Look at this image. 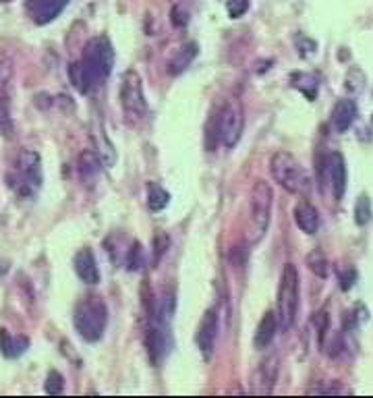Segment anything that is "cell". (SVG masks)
<instances>
[{"label": "cell", "mask_w": 373, "mask_h": 398, "mask_svg": "<svg viewBox=\"0 0 373 398\" xmlns=\"http://www.w3.org/2000/svg\"><path fill=\"white\" fill-rule=\"evenodd\" d=\"M197 44L195 42H189V44H185L176 54H174V58L170 60V64H168V73L170 75H181L193 60H195V56H197Z\"/></svg>", "instance_id": "cell-17"}, {"label": "cell", "mask_w": 373, "mask_h": 398, "mask_svg": "<svg viewBox=\"0 0 373 398\" xmlns=\"http://www.w3.org/2000/svg\"><path fill=\"white\" fill-rule=\"evenodd\" d=\"M270 172L274 181L293 195H307L311 189V177L305 166L286 150L272 154L270 158Z\"/></svg>", "instance_id": "cell-3"}, {"label": "cell", "mask_w": 373, "mask_h": 398, "mask_svg": "<svg viewBox=\"0 0 373 398\" xmlns=\"http://www.w3.org/2000/svg\"><path fill=\"white\" fill-rule=\"evenodd\" d=\"M355 278H357V272L355 270H351L349 274L345 272V274H340V287H343V291H349V289H353V284H355Z\"/></svg>", "instance_id": "cell-30"}, {"label": "cell", "mask_w": 373, "mask_h": 398, "mask_svg": "<svg viewBox=\"0 0 373 398\" xmlns=\"http://www.w3.org/2000/svg\"><path fill=\"white\" fill-rule=\"evenodd\" d=\"M62 388H64V378L56 370H52L46 378V395H60Z\"/></svg>", "instance_id": "cell-26"}, {"label": "cell", "mask_w": 373, "mask_h": 398, "mask_svg": "<svg viewBox=\"0 0 373 398\" xmlns=\"http://www.w3.org/2000/svg\"><path fill=\"white\" fill-rule=\"evenodd\" d=\"M15 172H17V177L15 179L8 177V185L15 189L17 195L31 197L42 187V162H39L37 152L23 150L17 158Z\"/></svg>", "instance_id": "cell-7"}, {"label": "cell", "mask_w": 373, "mask_h": 398, "mask_svg": "<svg viewBox=\"0 0 373 398\" xmlns=\"http://www.w3.org/2000/svg\"><path fill=\"white\" fill-rule=\"evenodd\" d=\"M272 206H274V191H272L270 183L257 181L251 189L249 220H247V228H245V239L249 245H257L266 237V233L270 228V220H272Z\"/></svg>", "instance_id": "cell-2"}, {"label": "cell", "mask_w": 373, "mask_h": 398, "mask_svg": "<svg viewBox=\"0 0 373 398\" xmlns=\"http://www.w3.org/2000/svg\"><path fill=\"white\" fill-rule=\"evenodd\" d=\"M143 264V249L139 243H133L127 253V270H139Z\"/></svg>", "instance_id": "cell-25"}, {"label": "cell", "mask_w": 373, "mask_h": 398, "mask_svg": "<svg viewBox=\"0 0 373 398\" xmlns=\"http://www.w3.org/2000/svg\"><path fill=\"white\" fill-rule=\"evenodd\" d=\"M357 120V104L351 98L338 100L334 110H332V127L338 133H347Z\"/></svg>", "instance_id": "cell-14"}, {"label": "cell", "mask_w": 373, "mask_h": 398, "mask_svg": "<svg viewBox=\"0 0 373 398\" xmlns=\"http://www.w3.org/2000/svg\"><path fill=\"white\" fill-rule=\"evenodd\" d=\"M170 201V193L158 185V183H149L147 185V208L149 212H162Z\"/></svg>", "instance_id": "cell-19"}, {"label": "cell", "mask_w": 373, "mask_h": 398, "mask_svg": "<svg viewBox=\"0 0 373 398\" xmlns=\"http://www.w3.org/2000/svg\"><path fill=\"white\" fill-rule=\"evenodd\" d=\"M243 129H245V110H243L241 100L233 98L220 110V116H218V139L222 141L224 147L233 150L241 141Z\"/></svg>", "instance_id": "cell-8"}, {"label": "cell", "mask_w": 373, "mask_h": 398, "mask_svg": "<svg viewBox=\"0 0 373 398\" xmlns=\"http://www.w3.org/2000/svg\"><path fill=\"white\" fill-rule=\"evenodd\" d=\"M278 332V320H276V314L274 311H266L264 318L260 320L257 324V330H255V338H253V345L255 349H268L274 341Z\"/></svg>", "instance_id": "cell-15"}, {"label": "cell", "mask_w": 373, "mask_h": 398, "mask_svg": "<svg viewBox=\"0 0 373 398\" xmlns=\"http://www.w3.org/2000/svg\"><path fill=\"white\" fill-rule=\"evenodd\" d=\"M295 222H297V226H299L303 233L316 235V233L320 230V212H318L311 203L301 201V203H297V208H295Z\"/></svg>", "instance_id": "cell-16"}, {"label": "cell", "mask_w": 373, "mask_h": 398, "mask_svg": "<svg viewBox=\"0 0 373 398\" xmlns=\"http://www.w3.org/2000/svg\"><path fill=\"white\" fill-rule=\"evenodd\" d=\"M0 133L4 137L12 135V120L8 112V93H0Z\"/></svg>", "instance_id": "cell-21"}, {"label": "cell", "mask_w": 373, "mask_h": 398, "mask_svg": "<svg viewBox=\"0 0 373 398\" xmlns=\"http://www.w3.org/2000/svg\"><path fill=\"white\" fill-rule=\"evenodd\" d=\"M73 324H75V330L79 332V336L85 343L102 341V336L106 332V326H108V307H106V303L95 295H89V297L81 299L75 305Z\"/></svg>", "instance_id": "cell-4"}, {"label": "cell", "mask_w": 373, "mask_h": 398, "mask_svg": "<svg viewBox=\"0 0 373 398\" xmlns=\"http://www.w3.org/2000/svg\"><path fill=\"white\" fill-rule=\"evenodd\" d=\"M112 66H114V48L110 39L106 35H95L85 44L79 62L71 64L69 75L73 85L81 93H89L95 85L108 79Z\"/></svg>", "instance_id": "cell-1"}, {"label": "cell", "mask_w": 373, "mask_h": 398, "mask_svg": "<svg viewBox=\"0 0 373 398\" xmlns=\"http://www.w3.org/2000/svg\"><path fill=\"white\" fill-rule=\"evenodd\" d=\"M73 266H75V272H77L81 282H85L89 287L100 282V268H98V262H95V255L91 249H81L75 255Z\"/></svg>", "instance_id": "cell-13"}, {"label": "cell", "mask_w": 373, "mask_h": 398, "mask_svg": "<svg viewBox=\"0 0 373 398\" xmlns=\"http://www.w3.org/2000/svg\"><path fill=\"white\" fill-rule=\"evenodd\" d=\"M120 106L129 125H137L147 114V102L143 93V81L135 69L125 71L120 79Z\"/></svg>", "instance_id": "cell-6"}, {"label": "cell", "mask_w": 373, "mask_h": 398, "mask_svg": "<svg viewBox=\"0 0 373 398\" xmlns=\"http://www.w3.org/2000/svg\"><path fill=\"white\" fill-rule=\"evenodd\" d=\"M216 338H218V311L216 309H208L199 322V328H197V334H195V341H197V347L203 355L206 361L212 359L214 355V349H216Z\"/></svg>", "instance_id": "cell-10"}, {"label": "cell", "mask_w": 373, "mask_h": 398, "mask_svg": "<svg viewBox=\"0 0 373 398\" xmlns=\"http://www.w3.org/2000/svg\"><path fill=\"white\" fill-rule=\"evenodd\" d=\"M297 311H299V272L295 264H286L278 287V305H276L278 330L289 332L295 324Z\"/></svg>", "instance_id": "cell-5"}, {"label": "cell", "mask_w": 373, "mask_h": 398, "mask_svg": "<svg viewBox=\"0 0 373 398\" xmlns=\"http://www.w3.org/2000/svg\"><path fill=\"white\" fill-rule=\"evenodd\" d=\"M307 266H309V270L316 272L320 278H326V276H328V262H326V257H324L322 251L309 253V255H307Z\"/></svg>", "instance_id": "cell-22"}, {"label": "cell", "mask_w": 373, "mask_h": 398, "mask_svg": "<svg viewBox=\"0 0 373 398\" xmlns=\"http://www.w3.org/2000/svg\"><path fill=\"white\" fill-rule=\"evenodd\" d=\"M313 324H316L318 330H320V345H324V338H326V332H328V316H326V311L316 314Z\"/></svg>", "instance_id": "cell-28"}, {"label": "cell", "mask_w": 373, "mask_h": 398, "mask_svg": "<svg viewBox=\"0 0 373 398\" xmlns=\"http://www.w3.org/2000/svg\"><path fill=\"white\" fill-rule=\"evenodd\" d=\"M166 247H168V237H166V235H158V237H156V241H154V249H156V262H160V257L164 255Z\"/></svg>", "instance_id": "cell-29"}, {"label": "cell", "mask_w": 373, "mask_h": 398, "mask_svg": "<svg viewBox=\"0 0 373 398\" xmlns=\"http://www.w3.org/2000/svg\"><path fill=\"white\" fill-rule=\"evenodd\" d=\"M226 10L230 19H239L249 10V0H226Z\"/></svg>", "instance_id": "cell-27"}, {"label": "cell", "mask_w": 373, "mask_h": 398, "mask_svg": "<svg viewBox=\"0 0 373 398\" xmlns=\"http://www.w3.org/2000/svg\"><path fill=\"white\" fill-rule=\"evenodd\" d=\"M6 2H10V0H0V4H6Z\"/></svg>", "instance_id": "cell-31"}, {"label": "cell", "mask_w": 373, "mask_h": 398, "mask_svg": "<svg viewBox=\"0 0 373 398\" xmlns=\"http://www.w3.org/2000/svg\"><path fill=\"white\" fill-rule=\"evenodd\" d=\"M66 4H69V0H25V10L33 23L46 25V23L54 21L64 10Z\"/></svg>", "instance_id": "cell-11"}, {"label": "cell", "mask_w": 373, "mask_h": 398, "mask_svg": "<svg viewBox=\"0 0 373 398\" xmlns=\"http://www.w3.org/2000/svg\"><path fill=\"white\" fill-rule=\"evenodd\" d=\"M10 79H12V62L6 56H0V93H8Z\"/></svg>", "instance_id": "cell-24"}, {"label": "cell", "mask_w": 373, "mask_h": 398, "mask_svg": "<svg viewBox=\"0 0 373 398\" xmlns=\"http://www.w3.org/2000/svg\"><path fill=\"white\" fill-rule=\"evenodd\" d=\"M79 164H81V166H79V168H81V174H95V172L100 170L102 160H100V156H98V154L85 152V154H81Z\"/></svg>", "instance_id": "cell-23"}, {"label": "cell", "mask_w": 373, "mask_h": 398, "mask_svg": "<svg viewBox=\"0 0 373 398\" xmlns=\"http://www.w3.org/2000/svg\"><path fill=\"white\" fill-rule=\"evenodd\" d=\"M373 210H372V199L367 195H361L355 203V222L359 226H365L372 222Z\"/></svg>", "instance_id": "cell-20"}, {"label": "cell", "mask_w": 373, "mask_h": 398, "mask_svg": "<svg viewBox=\"0 0 373 398\" xmlns=\"http://www.w3.org/2000/svg\"><path fill=\"white\" fill-rule=\"evenodd\" d=\"M326 172H328V181L334 191V197H336V201H340L345 197V189H347V162L340 152H332L328 156Z\"/></svg>", "instance_id": "cell-12"}, {"label": "cell", "mask_w": 373, "mask_h": 398, "mask_svg": "<svg viewBox=\"0 0 373 398\" xmlns=\"http://www.w3.org/2000/svg\"><path fill=\"white\" fill-rule=\"evenodd\" d=\"M29 347V341L25 336H10L6 330H0V351L4 357L15 359L19 355H23Z\"/></svg>", "instance_id": "cell-18"}, {"label": "cell", "mask_w": 373, "mask_h": 398, "mask_svg": "<svg viewBox=\"0 0 373 398\" xmlns=\"http://www.w3.org/2000/svg\"><path fill=\"white\" fill-rule=\"evenodd\" d=\"M278 372H280V359L276 353H272L257 365V370L253 374V382H251V386H253L251 392L257 397L272 395L276 380H278Z\"/></svg>", "instance_id": "cell-9"}]
</instances>
